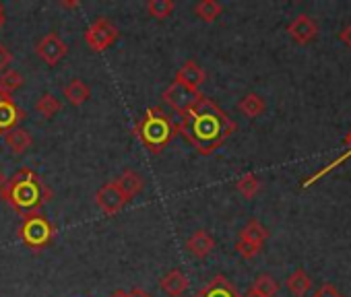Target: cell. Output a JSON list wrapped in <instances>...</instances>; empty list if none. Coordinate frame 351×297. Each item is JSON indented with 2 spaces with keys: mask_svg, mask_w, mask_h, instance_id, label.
Returning a JSON list of instances; mask_svg holds the SVG:
<instances>
[{
  "mask_svg": "<svg viewBox=\"0 0 351 297\" xmlns=\"http://www.w3.org/2000/svg\"><path fill=\"white\" fill-rule=\"evenodd\" d=\"M178 134H182L201 155H213L236 132V122L209 97L201 95L180 116Z\"/></svg>",
  "mask_w": 351,
  "mask_h": 297,
  "instance_id": "6da1fadb",
  "label": "cell"
},
{
  "mask_svg": "<svg viewBox=\"0 0 351 297\" xmlns=\"http://www.w3.org/2000/svg\"><path fill=\"white\" fill-rule=\"evenodd\" d=\"M0 198L25 217L32 213H40V209L54 198V192L44 184L40 174L23 168L7 180L3 190H0Z\"/></svg>",
  "mask_w": 351,
  "mask_h": 297,
  "instance_id": "7a4b0ae2",
  "label": "cell"
},
{
  "mask_svg": "<svg viewBox=\"0 0 351 297\" xmlns=\"http://www.w3.org/2000/svg\"><path fill=\"white\" fill-rule=\"evenodd\" d=\"M132 132L138 136V140L151 155H159L178 134V124H173L171 118L159 105H153L134 124Z\"/></svg>",
  "mask_w": 351,
  "mask_h": 297,
  "instance_id": "3957f363",
  "label": "cell"
},
{
  "mask_svg": "<svg viewBox=\"0 0 351 297\" xmlns=\"http://www.w3.org/2000/svg\"><path fill=\"white\" fill-rule=\"evenodd\" d=\"M17 237L27 246L32 248L34 252H40L44 250L52 237H54V225L50 223V219L42 213H32V215H25L19 229H17Z\"/></svg>",
  "mask_w": 351,
  "mask_h": 297,
  "instance_id": "277c9868",
  "label": "cell"
},
{
  "mask_svg": "<svg viewBox=\"0 0 351 297\" xmlns=\"http://www.w3.org/2000/svg\"><path fill=\"white\" fill-rule=\"evenodd\" d=\"M118 38H120V29L108 17H97L85 29V44L91 48V52H104V50H108Z\"/></svg>",
  "mask_w": 351,
  "mask_h": 297,
  "instance_id": "5b68a950",
  "label": "cell"
},
{
  "mask_svg": "<svg viewBox=\"0 0 351 297\" xmlns=\"http://www.w3.org/2000/svg\"><path fill=\"white\" fill-rule=\"evenodd\" d=\"M69 52V46L62 42V38L58 36V31H50L46 34L38 46H36V54L48 64V66H56Z\"/></svg>",
  "mask_w": 351,
  "mask_h": 297,
  "instance_id": "8992f818",
  "label": "cell"
},
{
  "mask_svg": "<svg viewBox=\"0 0 351 297\" xmlns=\"http://www.w3.org/2000/svg\"><path fill=\"white\" fill-rule=\"evenodd\" d=\"M95 203H97V207L104 211V215H108V217L118 215V213L128 205V201L124 198V194L120 192V188L116 186V182L104 184V186L95 192Z\"/></svg>",
  "mask_w": 351,
  "mask_h": 297,
  "instance_id": "52a82bcc",
  "label": "cell"
},
{
  "mask_svg": "<svg viewBox=\"0 0 351 297\" xmlns=\"http://www.w3.org/2000/svg\"><path fill=\"white\" fill-rule=\"evenodd\" d=\"M163 101L173 109V112H178L180 116H184V112L201 97V91H191L178 83H171L163 93H161Z\"/></svg>",
  "mask_w": 351,
  "mask_h": 297,
  "instance_id": "ba28073f",
  "label": "cell"
},
{
  "mask_svg": "<svg viewBox=\"0 0 351 297\" xmlns=\"http://www.w3.org/2000/svg\"><path fill=\"white\" fill-rule=\"evenodd\" d=\"M23 118H25V112L17 107L13 95L0 89V134L3 132L7 134L9 130L17 128Z\"/></svg>",
  "mask_w": 351,
  "mask_h": 297,
  "instance_id": "9c48e42d",
  "label": "cell"
},
{
  "mask_svg": "<svg viewBox=\"0 0 351 297\" xmlns=\"http://www.w3.org/2000/svg\"><path fill=\"white\" fill-rule=\"evenodd\" d=\"M207 73L203 70V66L197 60H186L178 70H176L173 83H178L191 91H201V85L205 83Z\"/></svg>",
  "mask_w": 351,
  "mask_h": 297,
  "instance_id": "30bf717a",
  "label": "cell"
},
{
  "mask_svg": "<svg viewBox=\"0 0 351 297\" xmlns=\"http://www.w3.org/2000/svg\"><path fill=\"white\" fill-rule=\"evenodd\" d=\"M287 34L295 44H310L316 36H318V25L312 17L308 15H300L295 17L289 25H287Z\"/></svg>",
  "mask_w": 351,
  "mask_h": 297,
  "instance_id": "8fae6325",
  "label": "cell"
},
{
  "mask_svg": "<svg viewBox=\"0 0 351 297\" xmlns=\"http://www.w3.org/2000/svg\"><path fill=\"white\" fill-rule=\"evenodd\" d=\"M195 297H240V295H238L236 287L223 274H217L203 289H199L195 293Z\"/></svg>",
  "mask_w": 351,
  "mask_h": 297,
  "instance_id": "7c38bea8",
  "label": "cell"
},
{
  "mask_svg": "<svg viewBox=\"0 0 351 297\" xmlns=\"http://www.w3.org/2000/svg\"><path fill=\"white\" fill-rule=\"evenodd\" d=\"M213 248H215V240L207 229H199L186 240V250L195 258H207L213 252Z\"/></svg>",
  "mask_w": 351,
  "mask_h": 297,
  "instance_id": "4fadbf2b",
  "label": "cell"
},
{
  "mask_svg": "<svg viewBox=\"0 0 351 297\" xmlns=\"http://www.w3.org/2000/svg\"><path fill=\"white\" fill-rule=\"evenodd\" d=\"M159 287L163 293H167L169 297H180L186 293L189 289V276L180 270V268H173L169 270L161 281H159Z\"/></svg>",
  "mask_w": 351,
  "mask_h": 297,
  "instance_id": "5bb4252c",
  "label": "cell"
},
{
  "mask_svg": "<svg viewBox=\"0 0 351 297\" xmlns=\"http://www.w3.org/2000/svg\"><path fill=\"white\" fill-rule=\"evenodd\" d=\"M116 182V186L120 188V192L124 194V198L130 203L134 196H138L141 192H143V188H145V180H143V176L138 174V172H134V170H126L118 180H114Z\"/></svg>",
  "mask_w": 351,
  "mask_h": 297,
  "instance_id": "9a60e30c",
  "label": "cell"
},
{
  "mask_svg": "<svg viewBox=\"0 0 351 297\" xmlns=\"http://www.w3.org/2000/svg\"><path fill=\"white\" fill-rule=\"evenodd\" d=\"M5 142L7 146L11 148V153L13 155H23L27 148L32 146V136L25 128H13L5 134Z\"/></svg>",
  "mask_w": 351,
  "mask_h": 297,
  "instance_id": "2e32d148",
  "label": "cell"
},
{
  "mask_svg": "<svg viewBox=\"0 0 351 297\" xmlns=\"http://www.w3.org/2000/svg\"><path fill=\"white\" fill-rule=\"evenodd\" d=\"M62 95H64V99H69L71 105H83L91 97V89L81 79H73L69 85H64Z\"/></svg>",
  "mask_w": 351,
  "mask_h": 297,
  "instance_id": "e0dca14e",
  "label": "cell"
},
{
  "mask_svg": "<svg viewBox=\"0 0 351 297\" xmlns=\"http://www.w3.org/2000/svg\"><path fill=\"white\" fill-rule=\"evenodd\" d=\"M267 237H269V231H267L265 225H263L261 221H256V219L248 221V223L244 225V229L240 231V240H242V242H250V244L261 246V248H263V244L267 242Z\"/></svg>",
  "mask_w": 351,
  "mask_h": 297,
  "instance_id": "ac0fdd59",
  "label": "cell"
},
{
  "mask_svg": "<svg viewBox=\"0 0 351 297\" xmlns=\"http://www.w3.org/2000/svg\"><path fill=\"white\" fill-rule=\"evenodd\" d=\"M285 285H287V289H289V293H291L293 297H304V295L310 291L312 281H310V276L306 274V270L298 268V270H293V272L287 276Z\"/></svg>",
  "mask_w": 351,
  "mask_h": 297,
  "instance_id": "d6986e66",
  "label": "cell"
},
{
  "mask_svg": "<svg viewBox=\"0 0 351 297\" xmlns=\"http://www.w3.org/2000/svg\"><path fill=\"white\" fill-rule=\"evenodd\" d=\"M238 109L246 116V118H258L265 109H267V103L265 99L258 95V93H248L240 99L238 103Z\"/></svg>",
  "mask_w": 351,
  "mask_h": 297,
  "instance_id": "ffe728a7",
  "label": "cell"
},
{
  "mask_svg": "<svg viewBox=\"0 0 351 297\" xmlns=\"http://www.w3.org/2000/svg\"><path fill=\"white\" fill-rule=\"evenodd\" d=\"M221 13H223V7L215 3V0H201L199 5H195V15L205 23H213Z\"/></svg>",
  "mask_w": 351,
  "mask_h": 297,
  "instance_id": "44dd1931",
  "label": "cell"
},
{
  "mask_svg": "<svg viewBox=\"0 0 351 297\" xmlns=\"http://www.w3.org/2000/svg\"><path fill=\"white\" fill-rule=\"evenodd\" d=\"M36 109H38L44 118H54L56 114L62 112V101H60L56 95H52V93H44V95L38 99Z\"/></svg>",
  "mask_w": 351,
  "mask_h": 297,
  "instance_id": "7402d4cb",
  "label": "cell"
},
{
  "mask_svg": "<svg viewBox=\"0 0 351 297\" xmlns=\"http://www.w3.org/2000/svg\"><path fill=\"white\" fill-rule=\"evenodd\" d=\"M173 9H176L173 0H149V3H147V13L157 21L167 19L173 13Z\"/></svg>",
  "mask_w": 351,
  "mask_h": 297,
  "instance_id": "603a6c76",
  "label": "cell"
},
{
  "mask_svg": "<svg viewBox=\"0 0 351 297\" xmlns=\"http://www.w3.org/2000/svg\"><path fill=\"white\" fill-rule=\"evenodd\" d=\"M23 83H25L23 75H21L19 70H15V68H9V70H5L3 75H0V89L7 91V93H11V95H13L17 89H21Z\"/></svg>",
  "mask_w": 351,
  "mask_h": 297,
  "instance_id": "cb8c5ba5",
  "label": "cell"
},
{
  "mask_svg": "<svg viewBox=\"0 0 351 297\" xmlns=\"http://www.w3.org/2000/svg\"><path fill=\"white\" fill-rule=\"evenodd\" d=\"M236 190L244 196V198H254L261 190V182L254 174H244L238 182H236Z\"/></svg>",
  "mask_w": 351,
  "mask_h": 297,
  "instance_id": "d4e9b609",
  "label": "cell"
},
{
  "mask_svg": "<svg viewBox=\"0 0 351 297\" xmlns=\"http://www.w3.org/2000/svg\"><path fill=\"white\" fill-rule=\"evenodd\" d=\"M252 291H256L265 297H275L279 291V285L271 274H258L252 283Z\"/></svg>",
  "mask_w": 351,
  "mask_h": 297,
  "instance_id": "484cf974",
  "label": "cell"
},
{
  "mask_svg": "<svg viewBox=\"0 0 351 297\" xmlns=\"http://www.w3.org/2000/svg\"><path fill=\"white\" fill-rule=\"evenodd\" d=\"M236 250H238V254H240L242 258L250 260V258H254V256L261 252V246H254V244H250V242H242V240H238Z\"/></svg>",
  "mask_w": 351,
  "mask_h": 297,
  "instance_id": "4316f807",
  "label": "cell"
},
{
  "mask_svg": "<svg viewBox=\"0 0 351 297\" xmlns=\"http://www.w3.org/2000/svg\"><path fill=\"white\" fill-rule=\"evenodd\" d=\"M11 62H13V52L9 50V46H5L3 42H0V73L9 70Z\"/></svg>",
  "mask_w": 351,
  "mask_h": 297,
  "instance_id": "83f0119b",
  "label": "cell"
},
{
  "mask_svg": "<svg viewBox=\"0 0 351 297\" xmlns=\"http://www.w3.org/2000/svg\"><path fill=\"white\" fill-rule=\"evenodd\" d=\"M312 297H343V295H341V291H339L335 285L326 283V285H320V287L312 293Z\"/></svg>",
  "mask_w": 351,
  "mask_h": 297,
  "instance_id": "f1b7e54d",
  "label": "cell"
},
{
  "mask_svg": "<svg viewBox=\"0 0 351 297\" xmlns=\"http://www.w3.org/2000/svg\"><path fill=\"white\" fill-rule=\"evenodd\" d=\"M339 40H341L345 46H349V48H351V23H349V25L339 34Z\"/></svg>",
  "mask_w": 351,
  "mask_h": 297,
  "instance_id": "f546056e",
  "label": "cell"
},
{
  "mask_svg": "<svg viewBox=\"0 0 351 297\" xmlns=\"http://www.w3.org/2000/svg\"><path fill=\"white\" fill-rule=\"evenodd\" d=\"M128 297H151V293H147V291L141 289V287H134V289L128 291Z\"/></svg>",
  "mask_w": 351,
  "mask_h": 297,
  "instance_id": "4dcf8cb0",
  "label": "cell"
},
{
  "mask_svg": "<svg viewBox=\"0 0 351 297\" xmlns=\"http://www.w3.org/2000/svg\"><path fill=\"white\" fill-rule=\"evenodd\" d=\"M110 297H128V291H124V289H116V291H112V295Z\"/></svg>",
  "mask_w": 351,
  "mask_h": 297,
  "instance_id": "1f68e13d",
  "label": "cell"
},
{
  "mask_svg": "<svg viewBox=\"0 0 351 297\" xmlns=\"http://www.w3.org/2000/svg\"><path fill=\"white\" fill-rule=\"evenodd\" d=\"M5 21H7V17H5V9H3V5H0V27L5 25Z\"/></svg>",
  "mask_w": 351,
  "mask_h": 297,
  "instance_id": "d6a6232c",
  "label": "cell"
},
{
  "mask_svg": "<svg viewBox=\"0 0 351 297\" xmlns=\"http://www.w3.org/2000/svg\"><path fill=\"white\" fill-rule=\"evenodd\" d=\"M7 180H9V178H7L5 174H3V170H0V190H3V186L7 184Z\"/></svg>",
  "mask_w": 351,
  "mask_h": 297,
  "instance_id": "836d02e7",
  "label": "cell"
},
{
  "mask_svg": "<svg viewBox=\"0 0 351 297\" xmlns=\"http://www.w3.org/2000/svg\"><path fill=\"white\" fill-rule=\"evenodd\" d=\"M62 7L64 9H77V7H81V3H62Z\"/></svg>",
  "mask_w": 351,
  "mask_h": 297,
  "instance_id": "e575fe53",
  "label": "cell"
},
{
  "mask_svg": "<svg viewBox=\"0 0 351 297\" xmlns=\"http://www.w3.org/2000/svg\"><path fill=\"white\" fill-rule=\"evenodd\" d=\"M244 297H265V295H261V293H256V291H252V289H250Z\"/></svg>",
  "mask_w": 351,
  "mask_h": 297,
  "instance_id": "d590c367",
  "label": "cell"
}]
</instances>
